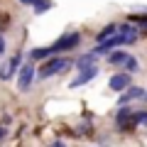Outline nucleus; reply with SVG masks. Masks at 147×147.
<instances>
[{
    "label": "nucleus",
    "mask_w": 147,
    "mask_h": 147,
    "mask_svg": "<svg viewBox=\"0 0 147 147\" xmlns=\"http://www.w3.org/2000/svg\"><path fill=\"white\" fill-rule=\"evenodd\" d=\"M137 98H147L145 88H140V86H130V88L120 96V105H125L127 100H137Z\"/></svg>",
    "instance_id": "nucleus-6"
},
{
    "label": "nucleus",
    "mask_w": 147,
    "mask_h": 147,
    "mask_svg": "<svg viewBox=\"0 0 147 147\" xmlns=\"http://www.w3.org/2000/svg\"><path fill=\"white\" fill-rule=\"evenodd\" d=\"M127 59H130V54H125V52H110L108 54V61L113 64V66H125Z\"/></svg>",
    "instance_id": "nucleus-10"
},
{
    "label": "nucleus",
    "mask_w": 147,
    "mask_h": 147,
    "mask_svg": "<svg viewBox=\"0 0 147 147\" xmlns=\"http://www.w3.org/2000/svg\"><path fill=\"white\" fill-rule=\"evenodd\" d=\"M137 69H140L137 59H135V57H130V59L125 61V74H132V71H137Z\"/></svg>",
    "instance_id": "nucleus-14"
},
{
    "label": "nucleus",
    "mask_w": 147,
    "mask_h": 147,
    "mask_svg": "<svg viewBox=\"0 0 147 147\" xmlns=\"http://www.w3.org/2000/svg\"><path fill=\"white\" fill-rule=\"evenodd\" d=\"M49 147H66L64 142H54V145H49Z\"/></svg>",
    "instance_id": "nucleus-20"
},
{
    "label": "nucleus",
    "mask_w": 147,
    "mask_h": 147,
    "mask_svg": "<svg viewBox=\"0 0 147 147\" xmlns=\"http://www.w3.org/2000/svg\"><path fill=\"white\" fill-rule=\"evenodd\" d=\"M22 69V52H17L15 57L10 59V64H7V71H5V79H10V76H15V71H20Z\"/></svg>",
    "instance_id": "nucleus-8"
},
{
    "label": "nucleus",
    "mask_w": 147,
    "mask_h": 147,
    "mask_svg": "<svg viewBox=\"0 0 147 147\" xmlns=\"http://www.w3.org/2000/svg\"><path fill=\"white\" fill-rule=\"evenodd\" d=\"M108 86L113 91H123V93H125V91L132 86V76H130V74H115V76H110Z\"/></svg>",
    "instance_id": "nucleus-4"
},
{
    "label": "nucleus",
    "mask_w": 147,
    "mask_h": 147,
    "mask_svg": "<svg viewBox=\"0 0 147 147\" xmlns=\"http://www.w3.org/2000/svg\"><path fill=\"white\" fill-rule=\"evenodd\" d=\"M79 42H81V34L79 32H69V34H64V37H59L57 42L52 44V54H59V52H69V49H74V47H79Z\"/></svg>",
    "instance_id": "nucleus-2"
},
{
    "label": "nucleus",
    "mask_w": 147,
    "mask_h": 147,
    "mask_svg": "<svg viewBox=\"0 0 147 147\" xmlns=\"http://www.w3.org/2000/svg\"><path fill=\"white\" fill-rule=\"evenodd\" d=\"M0 137H5V127H0Z\"/></svg>",
    "instance_id": "nucleus-21"
},
{
    "label": "nucleus",
    "mask_w": 147,
    "mask_h": 147,
    "mask_svg": "<svg viewBox=\"0 0 147 147\" xmlns=\"http://www.w3.org/2000/svg\"><path fill=\"white\" fill-rule=\"evenodd\" d=\"M96 76H98V66H88V69H84V71H81L79 76L71 81V88H79V86L88 84V81H93Z\"/></svg>",
    "instance_id": "nucleus-5"
},
{
    "label": "nucleus",
    "mask_w": 147,
    "mask_h": 147,
    "mask_svg": "<svg viewBox=\"0 0 147 147\" xmlns=\"http://www.w3.org/2000/svg\"><path fill=\"white\" fill-rule=\"evenodd\" d=\"M7 25H10V15L0 12V32H3V30H7Z\"/></svg>",
    "instance_id": "nucleus-17"
},
{
    "label": "nucleus",
    "mask_w": 147,
    "mask_h": 147,
    "mask_svg": "<svg viewBox=\"0 0 147 147\" xmlns=\"http://www.w3.org/2000/svg\"><path fill=\"white\" fill-rule=\"evenodd\" d=\"M71 66V61H69L66 57H52L47 59V64H44L42 69H39V76L42 79H49V76H54V74H61L64 69Z\"/></svg>",
    "instance_id": "nucleus-1"
},
{
    "label": "nucleus",
    "mask_w": 147,
    "mask_h": 147,
    "mask_svg": "<svg viewBox=\"0 0 147 147\" xmlns=\"http://www.w3.org/2000/svg\"><path fill=\"white\" fill-rule=\"evenodd\" d=\"M5 52V39H3V37H0V54Z\"/></svg>",
    "instance_id": "nucleus-19"
},
{
    "label": "nucleus",
    "mask_w": 147,
    "mask_h": 147,
    "mask_svg": "<svg viewBox=\"0 0 147 147\" xmlns=\"http://www.w3.org/2000/svg\"><path fill=\"white\" fill-rule=\"evenodd\" d=\"M130 22H135V25H145V27H147V15H130Z\"/></svg>",
    "instance_id": "nucleus-16"
},
{
    "label": "nucleus",
    "mask_w": 147,
    "mask_h": 147,
    "mask_svg": "<svg viewBox=\"0 0 147 147\" xmlns=\"http://www.w3.org/2000/svg\"><path fill=\"white\" fill-rule=\"evenodd\" d=\"M30 57H32V59H52L54 54H52V49L47 47V49H32Z\"/></svg>",
    "instance_id": "nucleus-12"
},
{
    "label": "nucleus",
    "mask_w": 147,
    "mask_h": 147,
    "mask_svg": "<svg viewBox=\"0 0 147 147\" xmlns=\"http://www.w3.org/2000/svg\"><path fill=\"white\" fill-rule=\"evenodd\" d=\"M20 3H22V5H32V7H34L37 3H39V0H20Z\"/></svg>",
    "instance_id": "nucleus-18"
},
{
    "label": "nucleus",
    "mask_w": 147,
    "mask_h": 147,
    "mask_svg": "<svg viewBox=\"0 0 147 147\" xmlns=\"http://www.w3.org/2000/svg\"><path fill=\"white\" fill-rule=\"evenodd\" d=\"M118 34L123 37V42H125V44H132V42L137 39V30H135L132 25H120V30H118Z\"/></svg>",
    "instance_id": "nucleus-7"
},
{
    "label": "nucleus",
    "mask_w": 147,
    "mask_h": 147,
    "mask_svg": "<svg viewBox=\"0 0 147 147\" xmlns=\"http://www.w3.org/2000/svg\"><path fill=\"white\" fill-rule=\"evenodd\" d=\"M118 30H120V25H105L103 30L98 32V37H96V39H98V44H100V42H105V39H110V37H115V34H118Z\"/></svg>",
    "instance_id": "nucleus-9"
},
{
    "label": "nucleus",
    "mask_w": 147,
    "mask_h": 147,
    "mask_svg": "<svg viewBox=\"0 0 147 147\" xmlns=\"http://www.w3.org/2000/svg\"><path fill=\"white\" fill-rule=\"evenodd\" d=\"M135 123H137V125H145V127H147V110L135 113Z\"/></svg>",
    "instance_id": "nucleus-15"
},
{
    "label": "nucleus",
    "mask_w": 147,
    "mask_h": 147,
    "mask_svg": "<svg viewBox=\"0 0 147 147\" xmlns=\"http://www.w3.org/2000/svg\"><path fill=\"white\" fill-rule=\"evenodd\" d=\"M96 54L91 52V54H84V57L79 59V61H76V69H79V71H84V69H88V66H96Z\"/></svg>",
    "instance_id": "nucleus-11"
},
{
    "label": "nucleus",
    "mask_w": 147,
    "mask_h": 147,
    "mask_svg": "<svg viewBox=\"0 0 147 147\" xmlns=\"http://www.w3.org/2000/svg\"><path fill=\"white\" fill-rule=\"evenodd\" d=\"M49 7H52V0H39V3L34 5V15H44Z\"/></svg>",
    "instance_id": "nucleus-13"
},
{
    "label": "nucleus",
    "mask_w": 147,
    "mask_h": 147,
    "mask_svg": "<svg viewBox=\"0 0 147 147\" xmlns=\"http://www.w3.org/2000/svg\"><path fill=\"white\" fill-rule=\"evenodd\" d=\"M145 100H147V98H145Z\"/></svg>",
    "instance_id": "nucleus-22"
},
{
    "label": "nucleus",
    "mask_w": 147,
    "mask_h": 147,
    "mask_svg": "<svg viewBox=\"0 0 147 147\" xmlns=\"http://www.w3.org/2000/svg\"><path fill=\"white\" fill-rule=\"evenodd\" d=\"M32 79H34V64H22L20 76H17V88L20 91H30Z\"/></svg>",
    "instance_id": "nucleus-3"
}]
</instances>
